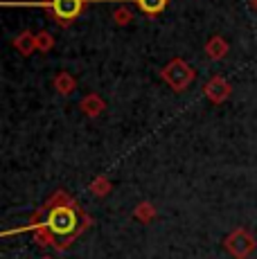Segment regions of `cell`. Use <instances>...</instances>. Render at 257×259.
<instances>
[{
	"label": "cell",
	"instance_id": "6da1fadb",
	"mask_svg": "<svg viewBox=\"0 0 257 259\" xmlns=\"http://www.w3.org/2000/svg\"><path fill=\"white\" fill-rule=\"evenodd\" d=\"M93 223V219L79 207L75 198L66 192H54L46 205L34 214L29 230L36 232V241L41 246H54L57 250H68L72 241Z\"/></svg>",
	"mask_w": 257,
	"mask_h": 259
},
{
	"label": "cell",
	"instance_id": "7a4b0ae2",
	"mask_svg": "<svg viewBox=\"0 0 257 259\" xmlns=\"http://www.w3.org/2000/svg\"><path fill=\"white\" fill-rule=\"evenodd\" d=\"M160 77H162V81H165L174 93H183V91H187V88L192 86L196 72H194V68L185 61V59L176 57V59H172V61L160 70Z\"/></svg>",
	"mask_w": 257,
	"mask_h": 259
},
{
	"label": "cell",
	"instance_id": "3957f363",
	"mask_svg": "<svg viewBox=\"0 0 257 259\" xmlns=\"http://www.w3.org/2000/svg\"><path fill=\"white\" fill-rule=\"evenodd\" d=\"M224 248L232 259H248L257 250V239L246 228H235L226 235Z\"/></svg>",
	"mask_w": 257,
	"mask_h": 259
},
{
	"label": "cell",
	"instance_id": "277c9868",
	"mask_svg": "<svg viewBox=\"0 0 257 259\" xmlns=\"http://www.w3.org/2000/svg\"><path fill=\"white\" fill-rule=\"evenodd\" d=\"M86 3H91V0H46L43 5L48 7V16L54 23L66 27V25H72L77 21Z\"/></svg>",
	"mask_w": 257,
	"mask_h": 259
},
{
	"label": "cell",
	"instance_id": "5b68a950",
	"mask_svg": "<svg viewBox=\"0 0 257 259\" xmlns=\"http://www.w3.org/2000/svg\"><path fill=\"white\" fill-rule=\"evenodd\" d=\"M203 93H205V97L210 99L212 104H224L226 99L230 97V93H232V88H230V83L226 81L224 77H212L210 81L205 83V88H203Z\"/></svg>",
	"mask_w": 257,
	"mask_h": 259
},
{
	"label": "cell",
	"instance_id": "8992f818",
	"mask_svg": "<svg viewBox=\"0 0 257 259\" xmlns=\"http://www.w3.org/2000/svg\"><path fill=\"white\" fill-rule=\"evenodd\" d=\"M79 108H81V113L86 117L95 119V117H100L102 113H104V108H106V102H104L100 95L91 93V95H86V97L79 102Z\"/></svg>",
	"mask_w": 257,
	"mask_h": 259
},
{
	"label": "cell",
	"instance_id": "52a82bcc",
	"mask_svg": "<svg viewBox=\"0 0 257 259\" xmlns=\"http://www.w3.org/2000/svg\"><path fill=\"white\" fill-rule=\"evenodd\" d=\"M14 48L18 50V52L23 54V57H29L32 52H36V34L32 32V29H23L18 36H14Z\"/></svg>",
	"mask_w": 257,
	"mask_h": 259
},
{
	"label": "cell",
	"instance_id": "ba28073f",
	"mask_svg": "<svg viewBox=\"0 0 257 259\" xmlns=\"http://www.w3.org/2000/svg\"><path fill=\"white\" fill-rule=\"evenodd\" d=\"M205 52H207V57H210V59L221 61V59L230 52V46H228V41H226L224 36H212L210 41L205 43Z\"/></svg>",
	"mask_w": 257,
	"mask_h": 259
},
{
	"label": "cell",
	"instance_id": "9c48e42d",
	"mask_svg": "<svg viewBox=\"0 0 257 259\" xmlns=\"http://www.w3.org/2000/svg\"><path fill=\"white\" fill-rule=\"evenodd\" d=\"M133 3L138 5V9L140 12H145L147 16H158V14H162L167 9V5H169V0H133Z\"/></svg>",
	"mask_w": 257,
	"mask_h": 259
},
{
	"label": "cell",
	"instance_id": "30bf717a",
	"mask_svg": "<svg viewBox=\"0 0 257 259\" xmlns=\"http://www.w3.org/2000/svg\"><path fill=\"white\" fill-rule=\"evenodd\" d=\"M75 88H77V81L70 72H59L54 77V91L59 95H70V93H75Z\"/></svg>",
	"mask_w": 257,
	"mask_h": 259
},
{
	"label": "cell",
	"instance_id": "8fae6325",
	"mask_svg": "<svg viewBox=\"0 0 257 259\" xmlns=\"http://www.w3.org/2000/svg\"><path fill=\"white\" fill-rule=\"evenodd\" d=\"M133 217H136V221H140V223H151L156 219V207L151 205L149 201H142V203L136 205Z\"/></svg>",
	"mask_w": 257,
	"mask_h": 259
},
{
	"label": "cell",
	"instance_id": "7c38bea8",
	"mask_svg": "<svg viewBox=\"0 0 257 259\" xmlns=\"http://www.w3.org/2000/svg\"><path fill=\"white\" fill-rule=\"evenodd\" d=\"M111 181H108L106 176H97L95 181L91 183V192L95 194V196H100V198H104V196H108L111 194Z\"/></svg>",
	"mask_w": 257,
	"mask_h": 259
},
{
	"label": "cell",
	"instance_id": "4fadbf2b",
	"mask_svg": "<svg viewBox=\"0 0 257 259\" xmlns=\"http://www.w3.org/2000/svg\"><path fill=\"white\" fill-rule=\"evenodd\" d=\"M36 48H38V52H50L54 48V36L48 32V29H43V32L36 34Z\"/></svg>",
	"mask_w": 257,
	"mask_h": 259
},
{
	"label": "cell",
	"instance_id": "5bb4252c",
	"mask_svg": "<svg viewBox=\"0 0 257 259\" xmlns=\"http://www.w3.org/2000/svg\"><path fill=\"white\" fill-rule=\"evenodd\" d=\"M113 21H115L117 25H126V23H131V21H133V12H131V9H126V7L115 9V12H113Z\"/></svg>",
	"mask_w": 257,
	"mask_h": 259
},
{
	"label": "cell",
	"instance_id": "9a60e30c",
	"mask_svg": "<svg viewBox=\"0 0 257 259\" xmlns=\"http://www.w3.org/2000/svg\"><path fill=\"white\" fill-rule=\"evenodd\" d=\"M250 5H253V7H255V12H257V0H250Z\"/></svg>",
	"mask_w": 257,
	"mask_h": 259
},
{
	"label": "cell",
	"instance_id": "2e32d148",
	"mask_svg": "<svg viewBox=\"0 0 257 259\" xmlns=\"http://www.w3.org/2000/svg\"><path fill=\"white\" fill-rule=\"evenodd\" d=\"M41 259H54V257H48V255H46V257H41Z\"/></svg>",
	"mask_w": 257,
	"mask_h": 259
}]
</instances>
